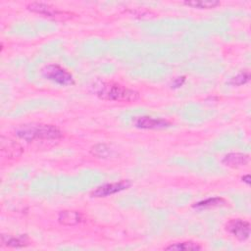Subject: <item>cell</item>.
Segmentation results:
<instances>
[{"instance_id":"17","label":"cell","mask_w":251,"mask_h":251,"mask_svg":"<svg viewBox=\"0 0 251 251\" xmlns=\"http://www.w3.org/2000/svg\"><path fill=\"white\" fill-rule=\"evenodd\" d=\"M184 81H185V76H178V77L174 79V81L172 83V87L173 88H178L184 83Z\"/></svg>"},{"instance_id":"11","label":"cell","mask_w":251,"mask_h":251,"mask_svg":"<svg viewBox=\"0 0 251 251\" xmlns=\"http://www.w3.org/2000/svg\"><path fill=\"white\" fill-rule=\"evenodd\" d=\"M1 242L3 245H6L8 247H14V248H21L25 247L29 244V238L25 234L22 235H1Z\"/></svg>"},{"instance_id":"15","label":"cell","mask_w":251,"mask_h":251,"mask_svg":"<svg viewBox=\"0 0 251 251\" xmlns=\"http://www.w3.org/2000/svg\"><path fill=\"white\" fill-rule=\"evenodd\" d=\"M166 250H201L202 247L195 242L192 241H183V242H177L171 244L167 247H165Z\"/></svg>"},{"instance_id":"3","label":"cell","mask_w":251,"mask_h":251,"mask_svg":"<svg viewBox=\"0 0 251 251\" xmlns=\"http://www.w3.org/2000/svg\"><path fill=\"white\" fill-rule=\"evenodd\" d=\"M41 73L45 78L60 85H73L75 83L73 75L58 64L46 65Z\"/></svg>"},{"instance_id":"6","label":"cell","mask_w":251,"mask_h":251,"mask_svg":"<svg viewBox=\"0 0 251 251\" xmlns=\"http://www.w3.org/2000/svg\"><path fill=\"white\" fill-rule=\"evenodd\" d=\"M131 186V182L128 179H122L120 181L111 182V183H105L98 187H96L92 192V197H107L113 194H116L118 192H121L123 190H126Z\"/></svg>"},{"instance_id":"5","label":"cell","mask_w":251,"mask_h":251,"mask_svg":"<svg viewBox=\"0 0 251 251\" xmlns=\"http://www.w3.org/2000/svg\"><path fill=\"white\" fill-rule=\"evenodd\" d=\"M226 230L240 241H245L250 236V224L242 219H231L226 224Z\"/></svg>"},{"instance_id":"1","label":"cell","mask_w":251,"mask_h":251,"mask_svg":"<svg viewBox=\"0 0 251 251\" xmlns=\"http://www.w3.org/2000/svg\"><path fill=\"white\" fill-rule=\"evenodd\" d=\"M91 89L97 97L106 101L134 102L140 97L136 90L113 81H96Z\"/></svg>"},{"instance_id":"4","label":"cell","mask_w":251,"mask_h":251,"mask_svg":"<svg viewBox=\"0 0 251 251\" xmlns=\"http://www.w3.org/2000/svg\"><path fill=\"white\" fill-rule=\"evenodd\" d=\"M26 9L32 13H36L51 19L65 20L70 18V14L60 11L56 7L43 2H31L26 5Z\"/></svg>"},{"instance_id":"2","label":"cell","mask_w":251,"mask_h":251,"mask_svg":"<svg viewBox=\"0 0 251 251\" xmlns=\"http://www.w3.org/2000/svg\"><path fill=\"white\" fill-rule=\"evenodd\" d=\"M16 135L27 142L36 139H59L63 136L62 131L53 125L29 124L22 125L16 129Z\"/></svg>"},{"instance_id":"14","label":"cell","mask_w":251,"mask_h":251,"mask_svg":"<svg viewBox=\"0 0 251 251\" xmlns=\"http://www.w3.org/2000/svg\"><path fill=\"white\" fill-rule=\"evenodd\" d=\"M90 153L94 157L106 159V158H109L110 156H112L113 150L108 145H106L104 143H98V144L93 145L90 148Z\"/></svg>"},{"instance_id":"9","label":"cell","mask_w":251,"mask_h":251,"mask_svg":"<svg viewBox=\"0 0 251 251\" xmlns=\"http://www.w3.org/2000/svg\"><path fill=\"white\" fill-rule=\"evenodd\" d=\"M250 162V157L247 154L244 153H238V152H232L228 153L224 156L222 159V163L232 169H238L242 167H246Z\"/></svg>"},{"instance_id":"8","label":"cell","mask_w":251,"mask_h":251,"mask_svg":"<svg viewBox=\"0 0 251 251\" xmlns=\"http://www.w3.org/2000/svg\"><path fill=\"white\" fill-rule=\"evenodd\" d=\"M0 149L2 155L8 159L19 158L24 152V148L19 142L3 135L0 138Z\"/></svg>"},{"instance_id":"10","label":"cell","mask_w":251,"mask_h":251,"mask_svg":"<svg viewBox=\"0 0 251 251\" xmlns=\"http://www.w3.org/2000/svg\"><path fill=\"white\" fill-rule=\"evenodd\" d=\"M58 221L63 226H75L83 221V217L77 211L66 210L59 213Z\"/></svg>"},{"instance_id":"12","label":"cell","mask_w":251,"mask_h":251,"mask_svg":"<svg viewBox=\"0 0 251 251\" xmlns=\"http://www.w3.org/2000/svg\"><path fill=\"white\" fill-rule=\"evenodd\" d=\"M226 204V201L224 198L213 197V198H208V199H205L203 201L195 203L193 205V208H196V209H208V208L224 206Z\"/></svg>"},{"instance_id":"16","label":"cell","mask_w":251,"mask_h":251,"mask_svg":"<svg viewBox=\"0 0 251 251\" xmlns=\"http://www.w3.org/2000/svg\"><path fill=\"white\" fill-rule=\"evenodd\" d=\"M250 79V73L249 71H242L238 73L235 76L231 77L229 80V84L234 85V86H239L247 83Z\"/></svg>"},{"instance_id":"18","label":"cell","mask_w":251,"mask_h":251,"mask_svg":"<svg viewBox=\"0 0 251 251\" xmlns=\"http://www.w3.org/2000/svg\"><path fill=\"white\" fill-rule=\"evenodd\" d=\"M242 181L245 182L246 184H250V176L249 175H246V176H242Z\"/></svg>"},{"instance_id":"13","label":"cell","mask_w":251,"mask_h":251,"mask_svg":"<svg viewBox=\"0 0 251 251\" xmlns=\"http://www.w3.org/2000/svg\"><path fill=\"white\" fill-rule=\"evenodd\" d=\"M183 4L197 9H212L221 5V2L217 0H191L184 1Z\"/></svg>"},{"instance_id":"7","label":"cell","mask_w":251,"mask_h":251,"mask_svg":"<svg viewBox=\"0 0 251 251\" xmlns=\"http://www.w3.org/2000/svg\"><path fill=\"white\" fill-rule=\"evenodd\" d=\"M133 125L135 127L142 129H161L166 128L171 126V123L164 119H156L148 116L136 117L133 120Z\"/></svg>"}]
</instances>
